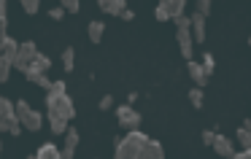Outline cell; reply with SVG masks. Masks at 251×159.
<instances>
[{"instance_id":"6da1fadb","label":"cell","mask_w":251,"mask_h":159,"mask_svg":"<svg viewBox=\"0 0 251 159\" xmlns=\"http://www.w3.org/2000/svg\"><path fill=\"white\" fill-rule=\"evenodd\" d=\"M65 89V81H51V87L46 89V121L54 135H65L68 124L76 116V105Z\"/></svg>"},{"instance_id":"7a4b0ae2","label":"cell","mask_w":251,"mask_h":159,"mask_svg":"<svg viewBox=\"0 0 251 159\" xmlns=\"http://www.w3.org/2000/svg\"><path fill=\"white\" fill-rule=\"evenodd\" d=\"M114 157L116 159H162L165 148L159 140H151L146 132H141L135 127V130H127V135L116 140Z\"/></svg>"},{"instance_id":"3957f363","label":"cell","mask_w":251,"mask_h":159,"mask_svg":"<svg viewBox=\"0 0 251 159\" xmlns=\"http://www.w3.org/2000/svg\"><path fill=\"white\" fill-rule=\"evenodd\" d=\"M17 46H19V41H14L11 35L6 33V30L0 33V84H6L8 76H11V70H14Z\"/></svg>"},{"instance_id":"277c9868","label":"cell","mask_w":251,"mask_h":159,"mask_svg":"<svg viewBox=\"0 0 251 159\" xmlns=\"http://www.w3.org/2000/svg\"><path fill=\"white\" fill-rule=\"evenodd\" d=\"M14 108H17V116H19V121H22V127L27 132H38L41 127H44V114L33 111V108H30V103L17 100V103H14Z\"/></svg>"},{"instance_id":"5b68a950","label":"cell","mask_w":251,"mask_h":159,"mask_svg":"<svg viewBox=\"0 0 251 159\" xmlns=\"http://www.w3.org/2000/svg\"><path fill=\"white\" fill-rule=\"evenodd\" d=\"M38 54V46L33 44V41H25V44L17 46V57H14V68H17L19 73L27 70V65L33 62V57Z\"/></svg>"},{"instance_id":"8992f818","label":"cell","mask_w":251,"mask_h":159,"mask_svg":"<svg viewBox=\"0 0 251 159\" xmlns=\"http://www.w3.org/2000/svg\"><path fill=\"white\" fill-rule=\"evenodd\" d=\"M116 119H119L122 130H135V127H141V114H138L130 103H125V105L116 108Z\"/></svg>"},{"instance_id":"52a82bcc","label":"cell","mask_w":251,"mask_h":159,"mask_svg":"<svg viewBox=\"0 0 251 159\" xmlns=\"http://www.w3.org/2000/svg\"><path fill=\"white\" fill-rule=\"evenodd\" d=\"M176 38H178L181 54H184L186 60H192V57H195V38H192L189 24H186V27H176Z\"/></svg>"},{"instance_id":"ba28073f","label":"cell","mask_w":251,"mask_h":159,"mask_svg":"<svg viewBox=\"0 0 251 159\" xmlns=\"http://www.w3.org/2000/svg\"><path fill=\"white\" fill-rule=\"evenodd\" d=\"M211 148L219 154V157H229V159L235 157V151H238V148H235V143L229 140L227 135H213V140H211Z\"/></svg>"},{"instance_id":"9c48e42d","label":"cell","mask_w":251,"mask_h":159,"mask_svg":"<svg viewBox=\"0 0 251 159\" xmlns=\"http://www.w3.org/2000/svg\"><path fill=\"white\" fill-rule=\"evenodd\" d=\"M76 148H78V130H76V127H68V130H65V146L60 148L62 159L76 157Z\"/></svg>"},{"instance_id":"30bf717a","label":"cell","mask_w":251,"mask_h":159,"mask_svg":"<svg viewBox=\"0 0 251 159\" xmlns=\"http://www.w3.org/2000/svg\"><path fill=\"white\" fill-rule=\"evenodd\" d=\"M189 30H192V38H195V44H202V41H205V17L195 11V14L189 17Z\"/></svg>"},{"instance_id":"8fae6325","label":"cell","mask_w":251,"mask_h":159,"mask_svg":"<svg viewBox=\"0 0 251 159\" xmlns=\"http://www.w3.org/2000/svg\"><path fill=\"white\" fill-rule=\"evenodd\" d=\"M98 8L103 14H111V17H119L127 8V0H98Z\"/></svg>"},{"instance_id":"7c38bea8","label":"cell","mask_w":251,"mask_h":159,"mask_svg":"<svg viewBox=\"0 0 251 159\" xmlns=\"http://www.w3.org/2000/svg\"><path fill=\"white\" fill-rule=\"evenodd\" d=\"M49 68H51V60H49L46 54H41V51H38V54L33 57V62L27 65V70L22 73V76H27V73H46Z\"/></svg>"},{"instance_id":"4fadbf2b","label":"cell","mask_w":251,"mask_h":159,"mask_svg":"<svg viewBox=\"0 0 251 159\" xmlns=\"http://www.w3.org/2000/svg\"><path fill=\"white\" fill-rule=\"evenodd\" d=\"M159 8H162V11L173 19V17H181V14H184L186 0H159Z\"/></svg>"},{"instance_id":"5bb4252c","label":"cell","mask_w":251,"mask_h":159,"mask_svg":"<svg viewBox=\"0 0 251 159\" xmlns=\"http://www.w3.org/2000/svg\"><path fill=\"white\" fill-rule=\"evenodd\" d=\"M0 119L11 121V124H22V121H19V116H17L14 103H11V100H6V97H0Z\"/></svg>"},{"instance_id":"9a60e30c","label":"cell","mask_w":251,"mask_h":159,"mask_svg":"<svg viewBox=\"0 0 251 159\" xmlns=\"http://www.w3.org/2000/svg\"><path fill=\"white\" fill-rule=\"evenodd\" d=\"M189 62V76H192V81H195V87H205L208 84V76H205V70H202V65L200 62H195V60H186Z\"/></svg>"},{"instance_id":"2e32d148","label":"cell","mask_w":251,"mask_h":159,"mask_svg":"<svg viewBox=\"0 0 251 159\" xmlns=\"http://www.w3.org/2000/svg\"><path fill=\"white\" fill-rule=\"evenodd\" d=\"M33 157L35 159H62V151L54 146V143H44V146H41Z\"/></svg>"},{"instance_id":"e0dca14e","label":"cell","mask_w":251,"mask_h":159,"mask_svg":"<svg viewBox=\"0 0 251 159\" xmlns=\"http://www.w3.org/2000/svg\"><path fill=\"white\" fill-rule=\"evenodd\" d=\"M87 35H89V41H92V44H100V41H103V35H105V24L98 22V19H95V22H89Z\"/></svg>"},{"instance_id":"ac0fdd59","label":"cell","mask_w":251,"mask_h":159,"mask_svg":"<svg viewBox=\"0 0 251 159\" xmlns=\"http://www.w3.org/2000/svg\"><path fill=\"white\" fill-rule=\"evenodd\" d=\"M238 143H240V148H251V121L249 119H246L238 130Z\"/></svg>"},{"instance_id":"d6986e66","label":"cell","mask_w":251,"mask_h":159,"mask_svg":"<svg viewBox=\"0 0 251 159\" xmlns=\"http://www.w3.org/2000/svg\"><path fill=\"white\" fill-rule=\"evenodd\" d=\"M62 65H65V73H71L76 68V51H73V46H65V51H62Z\"/></svg>"},{"instance_id":"ffe728a7","label":"cell","mask_w":251,"mask_h":159,"mask_svg":"<svg viewBox=\"0 0 251 159\" xmlns=\"http://www.w3.org/2000/svg\"><path fill=\"white\" fill-rule=\"evenodd\" d=\"M25 78H27L30 84H35V87H41V89H49L51 87V81L46 78V73H27Z\"/></svg>"},{"instance_id":"44dd1931","label":"cell","mask_w":251,"mask_h":159,"mask_svg":"<svg viewBox=\"0 0 251 159\" xmlns=\"http://www.w3.org/2000/svg\"><path fill=\"white\" fill-rule=\"evenodd\" d=\"M202 70H205V76L211 78L213 76V70H216V62H213V54H202Z\"/></svg>"},{"instance_id":"7402d4cb","label":"cell","mask_w":251,"mask_h":159,"mask_svg":"<svg viewBox=\"0 0 251 159\" xmlns=\"http://www.w3.org/2000/svg\"><path fill=\"white\" fill-rule=\"evenodd\" d=\"M189 103L195 105V108H202V87L189 89Z\"/></svg>"},{"instance_id":"603a6c76","label":"cell","mask_w":251,"mask_h":159,"mask_svg":"<svg viewBox=\"0 0 251 159\" xmlns=\"http://www.w3.org/2000/svg\"><path fill=\"white\" fill-rule=\"evenodd\" d=\"M19 3H22L25 14H38V8H41V0H19Z\"/></svg>"},{"instance_id":"cb8c5ba5","label":"cell","mask_w":251,"mask_h":159,"mask_svg":"<svg viewBox=\"0 0 251 159\" xmlns=\"http://www.w3.org/2000/svg\"><path fill=\"white\" fill-rule=\"evenodd\" d=\"M195 11L202 14V17H208V14H211V0H195Z\"/></svg>"},{"instance_id":"d4e9b609","label":"cell","mask_w":251,"mask_h":159,"mask_svg":"<svg viewBox=\"0 0 251 159\" xmlns=\"http://www.w3.org/2000/svg\"><path fill=\"white\" fill-rule=\"evenodd\" d=\"M60 6L65 8V14H78V0H60Z\"/></svg>"},{"instance_id":"484cf974","label":"cell","mask_w":251,"mask_h":159,"mask_svg":"<svg viewBox=\"0 0 251 159\" xmlns=\"http://www.w3.org/2000/svg\"><path fill=\"white\" fill-rule=\"evenodd\" d=\"M6 3L8 0H0V33L6 30V24H8V14H6Z\"/></svg>"},{"instance_id":"4316f807","label":"cell","mask_w":251,"mask_h":159,"mask_svg":"<svg viewBox=\"0 0 251 159\" xmlns=\"http://www.w3.org/2000/svg\"><path fill=\"white\" fill-rule=\"evenodd\" d=\"M49 17H51V19H54V22H60V19H62V17H65V8H62V6H57V8H51V11H49Z\"/></svg>"},{"instance_id":"83f0119b","label":"cell","mask_w":251,"mask_h":159,"mask_svg":"<svg viewBox=\"0 0 251 159\" xmlns=\"http://www.w3.org/2000/svg\"><path fill=\"white\" fill-rule=\"evenodd\" d=\"M108 108H114V97H111V94H105V97L100 100V111H108Z\"/></svg>"},{"instance_id":"f1b7e54d","label":"cell","mask_w":251,"mask_h":159,"mask_svg":"<svg viewBox=\"0 0 251 159\" xmlns=\"http://www.w3.org/2000/svg\"><path fill=\"white\" fill-rule=\"evenodd\" d=\"M213 135H216V132H213V130H202V143H205V146H211Z\"/></svg>"},{"instance_id":"f546056e","label":"cell","mask_w":251,"mask_h":159,"mask_svg":"<svg viewBox=\"0 0 251 159\" xmlns=\"http://www.w3.org/2000/svg\"><path fill=\"white\" fill-rule=\"evenodd\" d=\"M122 19H127V22H132V19H135V11H130V8H125V11L119 14Z\"/></svg>"},{"instance_id":"4dcf8cb0","label":"cell","mask_w":251,"mask_h":159,"mask_svg":"<svg viewBox=\"0 0 251 159\" xmlns=\"http://www.w3.org/2000/svg\"><path fill=\"white\" fill-rule=\"evenodd\" d=\"M154 17H157L159 22H168V19H170V17H168V14H165L162 8H159V6H157V11H154Z\"/></svg>"},{"instance_id":"1f68e13d","label":"cell","mask_w":251,"mask_h":159,"mask_svg":"<svg viewBox=\"0 0 251 159\" xmlns=\"http://www.w3.org/2000/svg\"><path fill=\"white\" fill-rule=\"evenodd\" d=\"M0 154H3V143H0Z\"/></svg>"}]
</instances>
